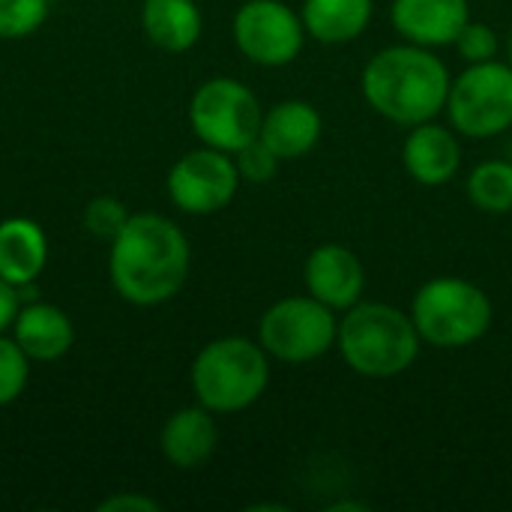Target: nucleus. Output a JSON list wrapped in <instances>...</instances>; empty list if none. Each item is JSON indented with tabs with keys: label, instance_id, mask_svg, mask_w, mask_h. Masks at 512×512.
<instances>
[{
	"label": "nucleus",
	"instance_id": "nucleus-24",
	"mask_svg": "<svg viewBox=\"0 0 512 512\" xmlns=\"http://www.w3.org/2000/svg\"><path fill=\"white\" fill-rule=\"evenodd\" d=\"M132 213L117 201V198H108V195H99L93 198L87 207H84V228L102 240H114L120 234V228L126 225Z\"/></svg>",
	"mask_w": 512,
	"mask_h": 512
},
{
	"label": "nucleus",
	"instance_id": "nucleus-11",
	"mask_svg": "<svg viewBox=\"0 0 512 512\" xmlns=\"http://www.w3.org/2000/svg\"><path fill=\"white\" fill-rule=\"evenodd\" d=\"M306 291L330 306L333 312H348L363 300L366 270L363 261L342 243H321L309 252L303 267Z\"/></svg>",
	"mask_w": 512,
	"mask_h": 512
},
{
	"label": "nucleus",
	"instance_id": "nucleus-2",
	"mask_svg": "<svg viewBox=\"0 0 512 512\" xmlns=\"http://www.w3.org/2000/svg\"><path fill=\"white\" fill-rule=\"evenodd\" d=\"M450 81L444 60L414 42L381 48L360 75L372 111L399 126L435 120L447 108Z\"/></svg>",
	"mask_w": 512,
	"mask_h": 512
},
{
	"label": "nucleus",
	"instance_id": "nucleus-17",
	"mask_svg": "<svg viewBox=\"0 0 512 512\" xmlns=\"http://www.w3.org/2000/svg\"><path fill=\"white\" fill-rule=\"evenodd\" d=\"M48 261L45 231L24 216H12L0 222V276L9 285L36 282Z\"/></svg>",
	"mask_w": 512,
	"mask_h": 512
},
{
	"label": "nucleus",
	"instance_id": "nucleus-26",
	"mask_svg": "<svg viewBox=\"0 0 512 512\" xmlns=\"http://www.w3.org/2000/svg\"><path fill=\"white\" fill-rule=\"evenodd\" d=\"M99 512H159V501L147 498V495H135V492H120V495H111L105 498L99 507Z\"/></svg>",
	"mask_w": 512,
	"mask_h": 512
},
{
	"label": "nucleus",
	"instance_id": "nucleus-28",
	"mask_svg": "<svg viewBox=\"0 0 512 512\" xmlns=\"http://www.w3.org/2000/svg\"><path fill=\"white\" fill-rule=\"evenodd\" d=\"M339 510H366V504H351V501H345V504H333L330 507V512H339Z\"/></svg>",
	"mask_w": 512,
	"mask_h": 512
},
{
	"label": "nucleus",
	"instance_id": "nucleus-30",
	"mask_svg": "<svg viewBox=\"0 0 512 512\" xmlns=\"http://www.w3.org/2000/svg\"><path fill=\"white\" fill-rule=\"evenodd\" d=\"M507 159H510V162H512V144H510V156H507Z\"/></svg>",
	"mask_w": 512,
	"mask_h": 512
},
{
	"label": "nucleus",
	"instance_id": "nucleus-3",
	"mask_svg": "<svg viewBox=\"0 0 512 512\" xmlns=\"http://www.w3.org/2000/svg\"><path fill=\"white\" fill-rule=\"evenodd\" d=\"M420 333L411 312L390 303H357L339 321L336 348L348 369L363 378L384 381L408 372L420 357Z\"/></svg>",
	"mask_w": 512,
	"mask_h": 512
},
{
	"label": "nucleus",
	"instance_id": "nucleus-13",
	"mask_svg": "<svg viewBox=\"0 0 512 512\" xmlns=\"http://www.w3.org/2000/svg\"><path fill=\"white\" fill-rule=\"evenodd\" d=\"M390 21L405 42L438 48L453 45L471 21L468 0H393Z\"/></svg>",
	"mask_w": 512,
	"mask_h": 512
},
{
	"label": "nucleus",
	"instance_id": "nucleus-15",
	"mask_svg": "<svg viewBox=\"0 0 512 512\" xmlns=\"http://www.w3.org/2000/svg\"><path fill=\"white\" fill-rule=\"evenodd\" d=\"M15 342L21 345V351L30 360L39 363H51L69 354L72 342H75V330L69 315L60 306L51 303H27L24 309H18L15 321Z\"/></svg>",
	"mask_w": 512,
	"mask_h": 512
},
{
	"label": "nucleus",
	"instance_id": "nucleus-20",
	"mask_svg": "<svg viewBox=\"0 0 512 512\" xmlns=\"http://www.w3.org/2000/svg\"><path fill=\"white\" fill-rule=\"evenodd\" d=\"M468 198L483 213H512V162L486 159L468 174Z\"/></svg>",
	"mask_w": 512,
	"mask_h": 512
},
{
	"label": "nucleus",
	"instance_id": "nucleus-16",
	"mask_svg": "<svg viewBox=\"0 0 512 512\" xmlns=\"http://www.w3.org/2000/svg\"><path fill=\"white\" fill-rule=\"evenodd\" d=\"M159 444H162L165 459L174 468H180V471L201 468L216 453V444H219V429H216L213 411H207L204 405L177 411L174 417H168Z\"/></svg>",
	"mask_w": 512,
	"mask_h": 512
},
{
	"label": "nucleus",
	"instance_id": "nucleus-9",
	"mask_svg": "<svg viewBox=\"0 0 512 512\" xmlns=\"http://www.w3.org/2000/svg\"><path fill=\"white\" fill-rule=\"evenodd\" d=\"M234 42L258 66H288L306 42L300 12L282 0H246L234 15Z\"/></svg>",
	"mask_w": 512,
	"mask_h": 512
},
{
	"label": "nucleus",
	"instance_id": "nucleus-14",
	"mask_svg": "<svg viewBox=\"0 0 512 512\" xmlns=\"http://www.w3.org/2000/svg\"><path fill=\"white\" fill-rule=\"evenodd\" d=\"M321 132H324V120L312 102L285 99L261 117L258 138L285 162L312 153L315 144L321 141Z\"/></svg>",
	"mask_w": 512,
	"mask_h": 512
},
{
	"label": "nucleus",
	"instance_id": "nucleus-23",
	"mask_svg": "<svg viewBox=\"0 0 512 512\" xmlns=\"http://www.w3.org/2000/svg\"><path fill=\"white\" fill-rule=\"evenodd\" d=\"M456 51L462 54V60L468 63H486V60H495L498 51H501V39L495 33V27L483 24V21H468L459 36H456Z\"/></svg>",
	"mask_w": 512,
	"mask_h": 512
},
{
	"label": "nucleus",
	"instance_id": "nucleus-1",
	"mask_svg": "<svg viewBox=\"0 0 512 512\" xmlns=\"http://www.w3.org/2000/svg\"><path fill=\"white\" fill-rule=\"evenodd\" d=\"M189 240L159 213H132L111 240L108 276L132 306H159L177 297L189 276Z\"/></svg>",
	"mask_w": 512,
	"mask_h": 512
},
{
	"label": "nucleus",
	"instance_id": "nucleus-10",
	"mask_svg": "<svg viewBox=\"0 0 512 512\" xmlns=\"http://www.w3.org/2000/svg\"><path fill=\"white\" fill-rule=\"evenodd\" d=\"M240 189L237 162L216 147H201L183 153L168 171L171 201L192 216H207L225 210Z\"/></svg>",
	"mask_w": 512,
	"mask_h": 512
},
{
	"label": "nucleus",
	"instance_id": "nucleus-7",
	"mask_svg": "<svg viewBox=\"0 0 512 512\" xmlns=\"http://www.w3.org/2000/svg\"><path fill=\"white\" fill-rule=\"evenodd\" d=\"M450 126L465 138H495L512 126V66L501 60L468 63L450 81Z\"/></svg>",
	"mask_w": 512,
	"mask_h": 512
},
{
	"label": "nucleus",
	"instance_id": "nucleus-6",
	"mask_svg": "<svg viewBox=\"0 0 512 512\" xmlns=\"http://www.w3.org/2000/svg\"><path fill=\"white\" fill-rule=\"evenodd\" d=\"M339 321L330 306L309 297H282L258 324V342L267 357L282 363H312L336 348Z\"/></svg>",
	"mask_w": 512,
	"mask_h": 512
},
{
	"label": "nucleus",
	"instance_id": "nucleus-5",
	"mask_svg": "<svg viewBox=\"0 0 512 512\" xmlns=\"http://www.w3.org/2000/svg\"><path fill=\"white\" fill-rule=\"evenodd\" d=\"M411 318L426 345L456 351L489 333L495 309L480 285L459 276H438L414 294Z\"/></svg>",
	"mask_w": 512,
	"mask_h": 512
},
{
	"label": "nucleus",
	"instance_id": "nucleus-4",
	"mask_svg": "<svg viewBox=\"0 0 512 512\" xmlns=\"http://www.w3.org/2000/svg\"><path fill=\"white\" fill-rule=\"evenodd\" d=\"M270 384V363L261 342L222 336L204 345L192 363L198 405L213 414H237L255 405Z\"/></svg>",
	"mask_w": 512,
	"mask_h": 512
},
{
	"label": "nucleus",
	"instance_id": "nucleus-19",
	"mask_svg": "<svg viewBox=\"0 0 512 512\" xmlns=\"http://www.w3.org/2000/svg\"><path fill=\"white\" fill-rule=\"evenodd\" d=\"M372 12L375 0H303L300 18L306 36L327 45H345L366 33Z\"/></svg>",
	"mask_w": 512,
	"mask_h": 512
},
{
	"label": "nucleus",
	"instance_id": "nucleus-8",
	"mask_svg": "<svg viewBox=\"0 0 512 512\" xmlns=\"http://www.w3.org/2000/svg\"><path fill=\"white\" fill-rule=\"evenodd\" d=\"M261 105L258 96L234 78L204 81L189 102V123L195 135L216 150L237 153L261 132Z\"/></svg>",
	"mask_w": 512,
	"mask_h": 512
},
{
	"label": "nucleus",
	"instance_id": "nucleus-25",
	"mask_svg": "<svg viewBox=\"0 0 512 512\" xmlns=\"http://www.w3.org/2000/svg\"><path fill=\"white\" fill-rule=\"evenodd\" d=\"M234 156H237L234 162H237L240 180H249V183H267V180H273V174H276V168L282 162L261 138L249 141Z\"/></svg>",
	"mask_w": 512,
	"mask_h": 512
},
{
	"label": "nucleus",
	"instance_id": "nucleus-21",
	"mask_svg": "<svg viewBox=\"0 0 512 512\" xmlns=\"http://www.w3.org/2000/svg\"><path fill=\"white\" fill-rule=\"evenodd\" d=\"M48 18V0H0V39H21Z\"/></svg>",
	"mask_w": 512,
	"mask_h": 512
},
{
	"label": "nucleus",
	"instance_id": "nucleus-18",
	"mask_svg": "<svg viewBox=\"0 0 512 512\" xmlns=\"http://www.w3.org/2000/svg\"><path fill=\"white\" fill-rule=\"evenodd\" d=\"M141 27L156 48L180 54L201 39L204 18L195 0H144Z\"/></svg>",
	"mask_w": 512,
	"mask_h": 512
},
{
	"label": "nucleus",
	"instance_id": "nucleus-29",
	"mask_svg": "<svg viewBox=\"0 0 512 512\" xmlns=\"http://www.w3.org/2000/svg\"><path fill=\"white\" fill-rule=\"evenodd\" d=\"M504 51H507V63L512 66V24H510V30H507V42H504Z\"/></svg>",
	"mask_w": 512,
	"mask_h": 512
},
{
	"label": "nucleus",
	"instance_id": "nucleus-12",
	"mask_svg": "<svg viewBox=\"0 0 512 512\" xmlns=\"http://www.w3.org/2000/svg\"><path fill=\"white\" fill-rule=\"evenodd\" d=\"M402 162L420 186L450 183L462 168V144L456 129L441 126L435 120L411 126L402 144Z\"/></svg>",
	"mask_w": 512,
	"mask_h": 512
},
{
	"label": "nucleus",
	"instance_id": "nucleus-22",
	"mask_svg": "<svg viewBox=\"0 0 512 512\" xmlns=\"http://www.w3.org/2000/svg\"><path fill=\"white\" fill-rule=\"evenodd\" d=\"M30 378V357L21 351L15 339L0 336V408L15 402Z\"/></svg>",
	"mask_w": 512,
	"mask_h": 512
},
{
	"label": "nucleus",
	"instance_id": "nucleus-27",
	"mask_svg": "<svg viewBox=\"0 0 512 512\" xmlns=\"http://www.w3.org/2000/svg\"><path fill=\"white\" fill-rule=\"evenodd\" d=\"M18 306H21L18 288L9 285V282L0 276V333H3L6 327H12V321H15V315H18Z\"/></svg>",
	"mask_w": 512,
	"mask_h": 512
}]
</instances>
